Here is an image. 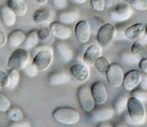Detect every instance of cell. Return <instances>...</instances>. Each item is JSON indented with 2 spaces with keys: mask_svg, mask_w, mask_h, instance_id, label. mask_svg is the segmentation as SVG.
<instances>
[{
  "mask_svg": "<svg viewBox=\"0 0 147 127\" xmlns=\"http://www.w3.org/2000/svg\"><path fill=\"white\" fill-rule=\"evenodd\" d=\"M53 118L64 125H73L79 122L80 113L76 110L67 107H60L53 112Z\"/></svg>",
  "mask_w": 147,
  "mask_h": 127,
  "instance_id": "1",
  "label": "cell"
},
{
  "mask_svg": "<svg viewBox=\"0 0 147 127\" xmlns=\"http://www.w3.org/2000/svg\"><path fill=\"white\" fill-rule=\"evenodd\" d=\"M127 111L129 116L136 124H140L146 118V112L142 102L134 97L129 98L127 102Z\"/></svg>",
  "mask_w": 147,
  "mask_h": 127,
  "instance_id": "2",
  "label": "cell"
},
{
  "mask_svg": "<svg viewBox=\"0 0 147 127\" xmlns=\"http://www.w3.org/2000/svg\"><path fill=\"white\" fill-rule=\"evenodd\" d=\"M133 14V10L128 4L119 2L113 6L109 16L113 22L120 23L129 20Z\"/></svg>",
  "mask_w": 147,
  "mask_h": 127,
  "instance_id": "3",
  "label": "cell"
},
{
  "mask_svg": "<svg viewBox=\"0 0 147 127\" xmlns=\"http://www.w3.org/2000/svg\"><path fill=\"white\" fill-rule=\"evenodd\" d=\"M78 100L83 111L90 112L95 108V102L91 94L90 87L87 85H82L78 90Z\"/></svg>",
  "mask_w": 147,
  "mask_h": 127,
  "instance_id": "4",
  "label": "cell"
},
{
  "mask_svg": "<svg viewBox=\"0 0 147 127\" xmlns=\"http://www.w3.org/2000/svg\"><path fill=\"white\" fill-rule=\"evenodd\" d=\"M116 36V28L114 26L109 23L103 25L98 30L96 35V39L102 47H106L109 46Z\"/></svg>",
  "mask_w": 147,
  "mask_h": 127,
  "instance_id": "5",
  "label": "cell"
},
{
  "mask_svg": "<svg viewBox=\"0 0 147 127\" xmlns=\"http://www.w3.org/2000/svg\"><path fill=\"white\" fill-rule=\"evenodd\" d=\"M29 53L24 48H17L10 56L7 66L9 69H21L27 63Z\"/></svg>",
  "mask_w": 147,
  "mask_h": 127,
  "instance_id": "6",
  "label": "cell"
},
{
  "mask_svg": "<svg viewBox=\"0 0 147 127\" xmlns=\"http://www.w3.org/2000/svg\"><path fill=\"white\" fill-rule=\"evenodd\" d=\"M106 74L108 82L113 87H119L123 83L124 74L122 68L118 64H110Z\"/></svg>",
  "mask_w": 147,
  "mask_h": 127,
  "instance_id": "7",
  "label": "cell"
},
{
  "mask_svg": "<svg viewBox=\"0 0 147 127\" xmlns=\"http://www.w3.org/2000/svg\"><path fill=\"white\" fill-rule=\"evenodd\" d=\"M53 59V55L50 50L47 48H43L38 51L33 59L32 64L38 71L45 70L49 67Z\"/></svg>",
  "mask_w": 147,
  "mask_h": 127,
  "instance_id": "8",
  "label": "cell"
},
{
  "mask_svg": "<svg viewBox=\"0 0 147 127\" xmlns=\"http://www.w3.org/2000/svg\"><path fill=\"white\" fill-rule=\"evenodd\" d=\"M113 108L108 107H100L93 108L90 112L88 113V118L92 122H103L111 119L114 115Z\"/></svg>",
  "mask_w": 147,
  "mask_h": 127,
  "instance_id": "9",
  "label": "cell"
},
{
  "mask_svg": "<svg viewBox=\"0 0 147 127\" xmlns=\"http://www.w3.org/2000/svg\"><path fill=\"white\" fill-rule=\"evenodd\" d=\"M92 96L95 103L97 105H102L107 100L108 95L105 85L100 81L95 82L90 87Z\"/></svg>",
  "mask_w": 147,
  "mask_h": 127,
  "instance_id": "10",
  "label": "cell"
},
{
  "mask_svg": "<svg viewBox=\"0 0 147 127\" xmlns=\"http://www.w3.org/2000/svg\"><path fill=\"white\" fill-rule=\"evenodd\" d=\"M142 78V74L139 71L133 70L129 71L125 74L123 80V86L124 89L127 91L133 90L134 88L139 85Z\"/></svg>",
  "mask_w": 147,
  "mask_h": 127,
  "instance_id": "11",
  "label": "cell"
},
{
  "mask_svg": "<svg viewBox=\"0 0 147 127\" xmlns=\"http://www.w3.org/2000/svg\"><path fill=\"white\" fill-rule=\"evenodd\" d=\"M75 32L78 40L80 43H86L90 40L91 30L89 23L86 20H81L77 23Z\"/></svg>",
  "mask_w": 147,
  "mask_h": 127,
  "instance_id": "12",
  "label": "cell"
},
{
  "mask_svg": "<svg viewBox=\"0 0 147 127\" xmlns=\"http://www.w3.org/2000/svg\"><path fill=\"white\" fill-rule=\"evenodd\" d=\"M50 30L53 36L60 40L69 38L72 34L70 27L60 22H54L50 26Z\"/></svg>",
  "mask_w": 147,
  "mask_h": 127,
  "instance_id": "13",
  "label": "cell"
},
{
  "mask_svg": "<svg viewBox=\"0 0 147 127\" xmlns=\"http://www.w3.org/2000/svg\"><path fill=\"white\" fill-rule=\"evenodd\" d=\"M70 72L72 76L79 82H85L88 79V69L82 63H74L70 68Z\"/></svg>",
  "mask_w": 147,
  "mask_h": 127,
  "instance_id": "14",
  "label": "cell"
},
{
  "mask_svg": "<svg viewBox=\"0 0 147 127\" xmlns=\"http://www.w3.org/2000/svg\"><path fill=\"white\" fill-rule=\"evenodd\" d=\"M55 49L57 56L63 62L67 63L73 59V50L66 43L63 42H57L55 44Z\"/></svg>",
  "mask_w": 147,
  "mask_h": 127,
  "instance_id": "15",
  "label": "cell"
},
{
  "mask_svg": "<svg viewBox=\"0 0 147 127\" xmlns=\"http://www.w3.org/2000/svg\"><path fill=\"white\" fill-rule=\"evenodd\" d=\"M145 33V26L142 23H136L126 29L125 37L131 40H137Z\"/></svg>",
  "mask_w": 147,
  "mask_h": 127,
  "instance_id": "16",
  "label": "cell"
},
{
  "mask_svg": "<svg viewBox=\"0 0 147 127\" xmlns=\"http://www.w3.org/2000/svg\"><path fill=\"white\" fill-rule=\"evenodd\" d=\"M0 18L3 24L11 27L16 23V14L7 5L0 7Z\"/></svg>",
  "mask_w": 147,
  "mask_h": 127,
  "instance_id": "17",
  "label": "cell"
},
{
  "mask_svg": "<svg viewBox=\"0 0 147 127\" xmlns=\"http://www.w3.org/2000/svg\"><path fill=\"white\" fill-rule=\"evenodd\" d=\"M101 54V48L97 45L90 46L87 49L83 56V60L87 64L93 65L96 59L100 57Z\"/></svg>",
  "mask_w": 147,
  "mask_h": 127,
  "instance_id": "18",
  "label": "cell"
},
{
  "mask_svg": "<svg viewBox=\"0 0 147 127\" xmlns=\"http://www.w3.org/2000/svg\"><path fill=\"white\" fill-rule=\"evenodd\" d=\"M80 17L78 12L74 10H67V11L60 12L57 16L58 22L63 24H71L75 23Z\"/></svg>",
  "mask_w": 147,
  "mask_h": 127,
  "instance_id": "19",
  "label": "cell"
},
{
  "mask_svg": "<svg viewBox=\"0 0 147 127\" xmlns=\"http://www.w3.org/2000/svg\"><path fill=\"white\" fill-rule=\"evenodd\" d=\"M70 80V75L65 72H54V73H52L49 76V82L50 85L53 86L64 85L69 82Z\"/></svg>",
  "mask_w": 147,
  "mask_h": 127,
  "instance_id": "20",
  "label": "cell"
},
{
  "mask_svg": "<svg viewBox=\"0 0 147 127\" xmlns=\"http://www.w3.org/2000/svg\"><path fill=\"white\" fill-rule=\"evenodd\" d=\"M25 34L20 30H16L9 33L7 38L8 44L11 47L16 48L24 43L25 39Z\"/></svg>",
  "mask_w": 147,
  "mask_h": 127,
  "instance_id": "21",
  "label": "cell"
},
{
  "mask_svg": "<svg viewBox=\"0 0 147 127\" xmlns=\"http://www.w3.org/2000/svg\"><path fill=\"white\" fill-rule=\"evenodd\" d=\"M7 5L15 13L16 15H24L27 11V7L22 0H7Z\"/></svg>",
  "mask_w": 147,
  "mask_h": 127,
  "instance_id": "22",
  "label": "cell"
},
{
  "mask_svg": "<svg viewBox=\"0 0 147 127\" xmlns=\"http://www.w3.org/2000/svg\"><path fill=\"white\" fill-rule=\"evenodd\" d=\"M51 15V12L49 9L43 7V8L38 9L34 12L33 14V20L37 24H42L44 23L50 18Z\"/></svg>",
  "mask_w": 147,
  "mask_h": 127,
  "instance_id": "23",
  "label": "cell"
},
{
  "mask_svg": "<svg viewBox=\"0 0 147 127\" xmlns=\"http://www.w3.org/2000/svg\"><path fill=\"white\" fill-rule=\"evenodd\" d=\"M128 97L126 95H120L114 100L113 103V109L116 113H121L126 111L127 108Z\"/></svg>",
  "mask_w": 147,
  "mask_h": 127,
  "instance_id": "24",
  "label": "cell"
},
{
  "mask_svg": "<svg viewBox=\"0 0 147 127\" xmlns=\"http://www.w3.org/2000/svg\"><path fill=\"white\" fill-rule=\"evenodd\" d=\"M39 42L38 36H37V31L36 30H31L25 36L24 39V48L27 49L32 48L35 47Z\"/></svg>",
  "mask_w": 147,
  "mask_h": 127,
  "instance_id": "25",
  "label": "cell"
},
{
  "mask_svg": "<svg viewBox=\"0 0 147 127\" xmlns=\"http://www.w3.org/2000/svg\"><path fill=\"white\" fill-rule=\"evenodd\" d=\"M9 75V83L7 87L9 89H15L18 85L19 82H20V73H19L17 69H10L8 72Z\"/></svg>",
  "mask_w": 147,
  "mask_h": 127,
  "instance_id": "26",
  "label": "cell"
},
{
  "mask_svg": "<svg viewBox=\"0 0 147 127\" xmlns=\"http://www.w3.org/2000/svg\"><path fill=\"white\" fill-rule=\"evenodd\" d=\"M110 62L107 59H106L103 56H100L94 62V66L96 67V70L100 74H106L110 66Z\"/></svg>",
  "mask_w": 147,
  "mask_h": 127,
  "instance_id": "27",
  "label": "cell"
},
{
  "mask_svg": "<svg viewBox=\"0 0 147 127\" xmlns=\"http://www.w3.org/2000/svg\"><path fill=\"white\" fill-rule=\"evenodd\" d=\"M131 53L140 60L147 59V50L144 47L143 45L140 44L138 42L132 45Z\"/></svg>",
  "mask_w": 147,
  "mask_h": 127,
  "instance_id": "28",
  "label": "cell"
},
{
  "mask_svg": "<svg viewBox=\"0 0 147 127\" xmlns=\"http://www.w3.org/2000/svg\"><path fill=\"white\" fill-rule=\"evenodd\" d=\"M7 115L9 118L10 121L12 122H18L23 120L24 114L20 108H9L8 112H7Z\"/></svg>",
  "mask_w": 147,
  "mask_h": 127,
  "instance_id": "29",
  "label": "cell"
},
{
  "mask_svg": "<svg viewBox=\"0 0 147 127\" xmlns=\"http://www.w3.org/2000/svg\"><path fill=\"white\" fill-rule=\"evenodd\" d=\"M121 59L124 63L129 65H136L140 61V59H138L131 52H124L122 53Z\"/></svg>",
  "mask_w": 147,
  "mask_h": 127,
  "instance_id": "30",
  "label": "cell"
},
{
  "mask_svg": "<svg viewBox=\"0 0 147 127\" xmlns=\"http://www.w3.org/2000/svg\"><path fill=\"white\" fill-rule=\"evenodd\" d=\"M132 97H134L141 102H146L147 101V92L146 89L142 88H134L132 91Z\"/></svg>",
  "mask_w": 147,
  "mask_h": 127,
  "instance_id": "31",
  "label": "cell"
},
{
  "mask_svg": "<svg viewBox=\"0 0 147 127\" xmlns=\"http://www.w3.org/2000/svg\"><path fill=\"white\" fill-rule=\"evenodd\" d=\"M11 105L9 100L4 94L0 92V112H6Z\"/></svg>",
  "mask_w": 147,
  "mask_h": 127,
  "instance_id": "32",
  "label": "cell"
},
{
  "mask_svg": "<svg viewBox=\"0 0 147 127\" xmlns=\"http://www.w3.org/2000/svg\"><path fill=\"white\" fill-rule=\"evenodd\" d=\"M23 72H24L27 76H30V77H34L37 74L38 70L36 69L35 66L32 64H26L24 66L22 67Z\"/></svg>",
  "mask_w": 147,
  "mask_h": 127,
  "instance_id": "33",
  "label": "cell"
},
{
  "mask_svg": "<svg viewBox=\"0 0 147 127\" xmlns=\"http://www.w3.org/2000/svg\"><path fill=\"white\" fill-rule=\"evenodd\" d=\"M37 36L40 41L46 40L50 36V30L47 27H43L37 31Z\"/></svg>",
  "mask_w": 147,
  "mask_h": 127,
  "instance_id": "34",
  "label": "cell"
},
{
  "mask_svg": "<svg viewBox=\"0 0 147 127\" xmlns=\"http://www.w3.org/2000/svg\"><path fill=\"white\" fill-rule=\"evenodd\" d=\"M90 4L95 10L101 12L105 8L106 0H90Z\"/></svg>",
  "mask_w": 147,
  "mask_h": 127,
  "instance_id": "35",
  "label": "cell"
},
{
  "mask_svg": "<svg viewBox=\"0 0 147 127\" xmlns=\"http://www.w3.org/2000/svg\"><path fill=\"white\" fill-rule=\"evenodd\" d=\"M9 83V75L6 72L0 70V85L2 87H7Z\"/></svg>",
  "mask_w": 147,
  "mask_h": 127,
  "instance_id": "36",
  "label": "cell"
},
{
  "mask_svg": "<svg viewBox=\"0 0 147 127\" xmlns=\"http://www.w3.org/2000/svg\"><path fill=\"white\" fill-rule=\"evenodd\" d=\"M53 5L56 9L63 10L67 6V0H52Z\"/></svg>",
  "mask_w": 147,
  "mask_h": 127,
  "instance_id": "37",
  "label": "cell"
},
{
  "mask_svg": "<svg viewBox=\"0 0 147 127\" xmlns=\"http://www.w3.org/2000/svg\"><path fill=\"white\" fill-rule=\"evenodd\" d=\"M134 7L138 10L144 11L147 10V0H138L134 4Z\"/></svg>",
  "mask_w": 147,
  "mask_h": 127,
  "instance_id": "38",
  "label": "cell"
},
{
  "mask_svg": "<svg viewBox=\"0 0 147 127\" xmlns=\"http://www.w3.org/2000/svg\"><path fill=\"white\" fill-rule=\"evenodd\" d=\"M123 121H124L125 123H126V124H128L129 125H131V126H136L137 125V124H136V122H134V121H133V120L131 118V117L129 116V113H125L124 114H123Z\"/></svg>",
  "mask_w": 147,
  "mask_h": 127,
  "instance_id": "39",
  "label": "cell"
},
{
  "mask_svg": "<svg viewBox=\"0 0 147 127\" xmlns=\"http://www.w3.org/2000/svg\"><path fill=\"white\" fill-rule=\"evenodd\" d=\"M139 87L143 89H147V74L145 75L142 74V78H141L140 82L139 84Z\"/></svg>",
  "mask_w": 147,
  "mask_h": 127,
  "instance_id": "40",
  "label": "cell"
},
{
  "mask_svg": "<svg viewBox=\"0 0 147 127\" xmlns=\"http://www.w3.org/2000/svg\"><path fill=\"white\" fill-rule=\"evenodd\" d=\"M139 66L141 70L143 71L145 74H147V59H144L140 60L139 63Z\"/></svg>",
  "mask_w": 147,
  "mask_h": 127,
  "instance_id": "41",
  "label": "cell"
},
{
  "mask_svg": "<svg viewBox=\"0 0 147 127\" xmlns=\"http://www.w3.org/2000/svg\"><path fill=\"white\" fill-rule=\"evenodd\" d=\"M137 42L139 43H140V44L143 45V46L144 45L147 44V34L144 33V34L143 36L140 38L138 39Z\"/></svg>",
  "mask_w": 147,
  "mask_h": 127,
  "instance_id": "42",
  "label": "cell"
},
{
  "mask_svg": "<svg viewBox=\"0 0 147 127\" xmlns=\"http://www.w3.org/2000/svg\"><path fill=\"white\" fill-rule=\"evenodd\" d=\"M14 123H15V124H10V126H31V124H29V122H27V121H25V122H22V124H19V122Z\"/></svg>",
  "mask_w": 147,
  "mask_h": 127,
  "instance_id": "43",
  "label": "cell"
},
{
  "mask_svg": "<svg viewBox=\"0 0 147 127\" xmlns=\"http://www.w3.org/2000/svg\"><path fill=\"white\" fill-rule=\"evenodd\" d=\"M6 42H7V38L2 32L0 31V47L4 46Z\"/></svg>",
  "mask_w": 147,
  "mask_h": 127,
  "instance_id": "44",
  "label": "cell"
},
{
  "mask_svg": "<svg viewBox=\"0 0 147 127\" xmlns=\"http://www.w3.org/2000/svg\"><path fill=\"white\" fill-rule=\"evenodd\" d=\"M117 0H106V5L105 7H113L114 6L115 4H117Z\"/></svg>",
  "mask_w": 147,
  "mask_h": 127,
  "instance_id": "45",
  "label": "cell"
},
{
  "mask_svg": "<svg viewBox=\"0 0 147 127\" xmlns=\"http://www.w3.org/2000/svg\"><path fill=\"white\" fill-rule=\"evenodd\" d=\"M124 1H126L127 4H130V5L133 6L134 4L135 3H136V1H138V0H124Z\"/></svg>",
  "mask_w": 147,
  "mask_h": 127,
  "instance_id": "46",
  "label": "cell"
},
{
  "mask_svg": "<svg viewBox=\"0 0 147 127\" xmlns=\"http://www.w3.org/2000/svg\"><path fill=\"white\" fill-rule=\"evenodd\" d=\"M72 1H75L76 3H78V4H83V3L86 2L87 0H72Z\"/></svg>",
  "mask_w": 147,
  "mask_h": 127,
  "instance_id": "47",
  "label": "cell"
},
{
  "mask_svg": "<svg viewBox=\"0 0 147 127\" xmlns=\"http://www.w3.org/2000/svg\"><path fill=\"white\" fill-rule=\"evenodd\" d=\"M36 1H37V2L39 3V4H44V3L46 2L47 0H36Z\"/></svg>",
  "mask_w": 147,
  "mask_h": 127,
  "instance_id": "48",
  "label": "cell"
},
{
  "mask_svg": "<svg viewBox=\"0 0 147 127\" xmlns=\"http://www.w3.org/2000/svg\"><path fill=\"white\" fill-rule=\"evenodd\" d=\"M98 126H111V125H109V124H100V125H98Z\"/></svg>",
  "mask_w": 147,
  "mask_h": 127,
  "instance_id": "49",
  "label": "cell"
},
{
  "mask_svg": "<svg viewBox=\"0 0 147 127\" xmlns=\"http://www.w3.org/2000/svg\"><path fill=\"white\" fill-rule=\"evenodd\" d=\"M145 33L147 34V25H146V27H145Z\"/></svg>",
  "mask_w": 147,
  "mask_h": 127,
  "instance_id": "50",
  "label": "cell"
},
{
  "mask_svg": "<svg viewBox=\"0 0 147 127\" xmlns=\"http://www.w3.org/2000/svg\"><path fill=\"white\" fill-rule=\"evenodd\" d=\"M1 85H0V89H1Z\"/></svg>",
  "mask_w": 147,
  "mask_h": 127,
  "instance_id": "51",
  "label": "cell"
}]
</instances>
